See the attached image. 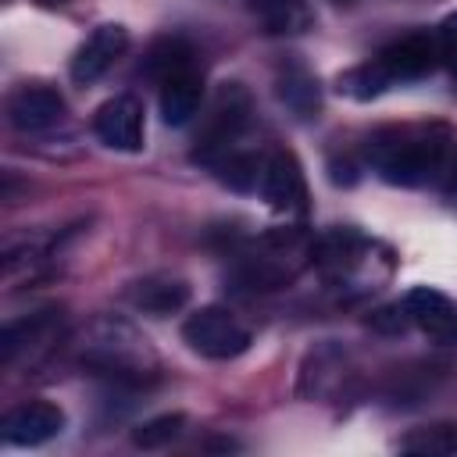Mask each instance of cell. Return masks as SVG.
Returning <instances> with one entry per match:
<instances>
[{
  "label": "cell",
  "mask_w": 457,
  "mask_h": 457,
  "mask_svg": "<svg viewBox=\"0 0 457 457\" xmlns=\"http://www.w3.org/2000/svg\"><path fill=\"white\" fill-rule=\"evenodd\" d=\"M368 164L389 186H425L443 175L450 157L446 125H386L364 146Z\"/></svg>",
  "instance_id": "1"
},
{
  "label": "cell",
  "mask_w": 457,
  "mask_h": 457,
  "mask_svg": "<svg viewBox=\"0 0 457 457\" xmlns=\"http://www.w3.org/2000/svg\"><path fill=\"white\" fill-rule=\"evenodd\" d=\"M250 93L239 86V82H225L214 100H211V114L196 136V146H193V164H204V168H214L225 154L239 150V136L246 132L250 125Z\"/></svg>",
  "instance_id": "2"
},
{
  "label": "cell",
  "mask_w": 457,
  "mask_h": 457,
  "mask_svg": "<svg viewBox=\"0 0 457 457\" xmlns=\"http://www.w3.org/2000/svg\"><path fill=\"white\" fill-rule=\"evenodd\" d=\"M182 339L193 353H200L207 361H232V357L246 353L253 343V336L239 321V314H232L228 307H218V303L193 311L182 321Z\"/></svg>",
  "instance_id": "3"
},
{
  "label": "cell",
  "mask_w": 457,
  "mask_h": 457,
  "mask_svg": "<svg viewBox=\"0 0 457 457\" xmlns=\"http://www.w3.org/2000/svg\"><path fill=\"white\" fill-rule=\"evenodd\" d=\"M93 132L104 146L121 150V154H139L143 139H146V114H143V100L132 93H118L111 100H104L93 114Z\"/></svg>",
  "instance_id": "4"
},
{
  "label": "cell",
  "mask_w": 457,
  "mask_h": 457,
  "mask_svg": "<svg viewBox=\"0 0 457 457\" xmlns=\"http://www.w3.org/2000/svg\"><path fill=\"white\" fill-rule=\"evenodd\" d=\"M261 200L271 211L282 214H307V179L300 161L289 150H271L264 154V168H261V186H257Z\"/></svg>",
  "instance_id": "5"
},
{
  "label": "cell",
  "mask_w": 457,
  "mask_h": 457,
  "mask_svg": "<svg viewBox=\"0 0 457 457\" xmlns=\"http://www.w3.org/2000/svg\"><path fill=\"white\" fill-rule=\"evenodd\" d=\"M375 61L386 68V75L393 82H414V79H425L428 71H436L443 64V54H439L436 32H407V36L393 39L389 46H382Z\"/></svg>",
  "instance_id": "6"
},
{
  "label": "cell",
  "mask_w": 457,
  "mask_h": 457,
  "mask_svg": "<svg viewBox=\"0 0 457 457\" xmlns=\"http://www.w3.org/2000/svg\"><path fill=\"white\" fill-rule=\"evenodd\" d=\"M64 432V411L50 400H25L11 407L0 421V439L7 446H43Z\"/></svg>",
  "instance_id": "7"
},
{
  "label": "cell",
  "mask_w": 457,
  "mask_h": 457,
  "mask_svg": "<svg viewBox=\"0 0 457 457\" xmlns=\"http://www.w3.org/2000/svg\"><path fill=\"white\" fill-rule=\"evenodd\" d=\"M125 50H129V29L118 25V21H104V25H96V29L86 36V43L75 50L68 71H71V79H75L79 86H89V82H96L107 68H114V61H118Z\"/></svg>",
  "instance_id": "8"
},
{
  "label": "cell",
  "mask_w": 457,
  "mask_h": 457,
  "mask_svg": "<svg viewBox=\"0 0 457 457\" xmlns=\"http://www.w3.org/2000/svg\"><path fill=\"white\" fill-rule=\"evenodd\" d=\"M64 118V96L46 82H25L7 96V121L18 132H46Z\"/></svg>",
  "instance_id": "9"
},
{
  "label": "cell",
  "mask_w": 457,
  "mask_h": 457,
  "mask_svg": "<svg viewBox=\"0 0 457 457\" xmlns=\"http://www.w3.org/2000/svg\"><path fill=\"white\" fill-rule=\"evenodd\" d=\"M403 307L411 314V325L421 328L432 343H457V303L432 289V286H414L403 296Z\"/></svg>",
  "instance_id": "10"
},
{
  "label": "cell",
  "mask_w": 457,
  "mask_h": 457,
  "mask_svg": "<svg viewBox=\"0 0 457 457\" xmlns=\"http://www.w3.org/2000/svg\"><path fill=\"white\" fill-rule=\"evenodd\" d=\"M204 104V75L200 68H182L175 75H168L161 82V96H157V107H161V121L179 129V125H189L196 118Z\"/></svg>",
  "instance_id": "11"
},
{
  "label": "cell",
  "mask_w": 457,
  "mask_h": 457,
  "mask_svg": "<svg viewBox=\"0 0 457 457\" xmlns=\"http://www.w3.org/2000/svg\"><path fill=\"white\" fill-rule=\"evenodd\" d=\"M57 328H61V307H43V311H32L18 321H7L0 332V361L11 364L18 353L50 343L57 336Z\"/></svg>",
  "instance_id": "12"
},
{
  "label": "cell",
  "mask_w": 457,
  "mask_h": 457,
  "mask_svg": "<svg viewBox=\"0 0 457 457\" xmlns=\"http://www.w3.org/2000/svg\"><path fill=\"white\" fill-rule=\"evenodd\" d=\"M129 303L143 314L168 318L189 303V282L179 275H146L129 286Z\"/></svg>",
  "instance_id": "13"
},
{
  "label": "cell",
  "mask_w": 457,
  "mask_h": 457,
  "mask_svg": "<svg viewBox=\"0 0 457 457\" xmlns=\"http://www.w3.org/2000/svg\"><path fill=\"white\" fill-rule=\"evenodd\" d=\"M275 93L278 100L296 114V118H318L321 111V89L314 71L303 61H286L275 75Z\"/></svg>",
  "instance_id": "14"
},
{
  "label": "cell",
  "mask_w": 457,
  "mask_h": 457,
  "mask_svg": "<svg viewBox=\"0 0 457 457\" xmlns=\"http://www.w3.org/2000/svg\"><path fill=\"white\" fill-rule=\"evenodd\" d=\"M250 11L271 36H296L314 25V11L307 0H250Z\"/></svg>",
  "instance_id": "15"
},
{
  "label": "cell",
  "mask_w": 457,
  "mask_h": 457,
  "mask_svg": "<svg viewBox=\"0 0 457 457\" xmlns=\"http://www.w3.org/2000/svg\"><path fill=\"white\" fill-rule=\"evenodd\" d=\"M193 57H196V54H193L189 39H182V36H161V39L150 43V50H146L139 71L161 86L168 75H175V71H182V68H193Z\"/></svg>",
  "instance_id": "16"
},
{
  "label": "cell",
  "mask_w": 457,
  "mask_h": 457,
  "mask_svg": "<svg viewBox=\"0 0 457 457\" xmlns=\"http://www.w3.org/2000/svg\"><path fill=\"white\" fill-rule=\"evenodd\" d=\"M400 450L414 453V457H453L457 453V425L453 421L418 425L400 439Z\"/></svg>",
  "instance_id": "17"
},
{
  "label": "cell",
  "mask_w": 457,
  "mask_h": 457,
  "mask_svg": "<svg viewBox=\"0 0 457 457\" xmlns=\"http://www.w3.org/2000/svg\"><path fill=\"white\" fill-rule=\"evenodd\" d=\"M261 168H264V154H253V150H232L225 154L211 171L236 193H257L261 186Z\"/></svg>",
  "instance_id": "18"
},
{
  "label": "cell",
  "mask_w": 457,
  "mask_h": 457,
  "mask_svg": "<svg viewBox=\"0 0 457 457\" xmlns=\"http://www.w3.org/2000/svg\"><path fill=\"white\" fill-rule=\"evenodd\" d=\"M389 86H393V79L386 75V68H382L378 61L346 68V71L336 79V89H339L343 96H350V100H371V96H382Z\"/></svg>",
  "instance_id": "19"
},
{
  "label": "cell",
  "mask_w": 457,
  "mask_h": 457,
  "mask_svg": "<svg viewBox=\"0 0 457 457\" xmlns=\"http://www.w3.org/2000/svg\"><path fill=\"white\" fill-rule=\"evenodd\" d=\"M186 428V414H157V418H146L143 425L132 428V446L139 450H161L168 443H175Z\"/></svg>",
  "instance_id": "20"
},
{
  "label": "cell",
  "mask_w": 457,
  "mask_h": 457,
  "mask_svg": "<svg viewBox=\"0 0 457 457\" xmlns=\"http://www.w3.org/2000/svg\"><path fill=\"white\" fill-rule=\"evenodd\" d=\"M407 325H411V314H407L403 300H400V303H389V307H382V311L371 314V328L389 332V336H400Z\"/></svg>",
  "instance_id": "21"
},
{
  "label": "cell",
  "mask_w": 457,
  "mask_h": 457,
  "mask_svg": "<svg viewBox=\"0 0 457 457\" xmlns=\"http://www.w3.org/2000/svg\"><path fill=\"white\" fill-rule=\"evenodd\" d=\"M436 39H439V54H443V64H450L457 71V11L443 18V25L436 29Z\"/></svg>",
  "instance_id": "22"
},
{
  "label": "cell",
  "mask_w": 457,
  "mask_h": 457,
  "mask_svg": "<svg viewBox=\"0 0 457 457\" xmlns=\"http://www.w3.org/2000/svg\"><path fill=\"white\" fill-rule=\"evenodd\" d=\"M443 193L457 200V150L446 157V168H443Z\"/></svg>",
  "instance_id": "23"
}]
</instances>
